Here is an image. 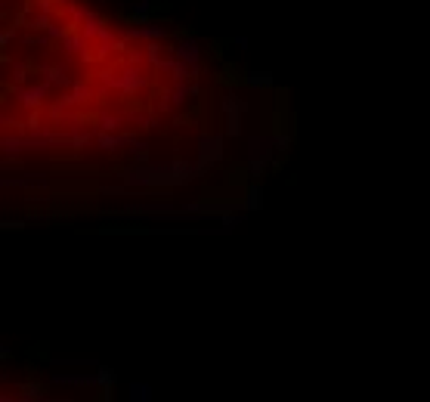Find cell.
Returning <instances> with one entry per match:
<instances>
[{"instance_id": "cell-13", "label": "cell", "mask_w": 430, "mask_h": 402, "mask_svg": "<svg viewBox=\"0 0 430 402\" xmlns=\"http://www.w3.org/2000/svg\"><path fill=\"white\" fill-rule=\"evenodd\" d=\"M0 3H3V6H6V3H10V0H0Z\"/></svg>"}, {"instance_id": "cell-9", "label": "cell", "mask_w": 430, "mask_h": 402, "mask_svg": "<svg viewBox=\"0 0 430 402\" xmlns=\"http://www.w3.org/2000/svg\"><path fill=\"white\" fill-rule=\"evenodd\" d=\"M28 28H31V31H44V28H50V16L47 13H34V16L28 19Z\"/></svg>"}, {"instance_id": "cell-11", "label": "cell", "mask_w": 430, "mask_h": 402, "mask_svg": "<svg viewBox=\"0 0 430 402\" xmlns=\"http://www.w3.org/2000/svg\"><path fill=\"white\" fill-rule=\"evenodd\" d=\"M13 40H16V25H3V28H0V47L6 50Z\"/></svg>"}, {"instance_id": "cell-10", "label": "cell", "mask_w": 430, "mask_h": 402, "mask_svg": "<svg viewBox=\"0 0 430 402\" xmlns=\"http://www.w3.org/2000/svg\"><path fill=\"white\" fill-rule=\"evenodd\" d=\"M84 40H87L84 34H81V38H68V34H66V38H62V50H66V53H77V50L84 47Z\"/></svg>"}, {"instance_id": "cell-4", "label": "cell", "mask_w": 430, "mask_h": 402, "mask_svg": "<svg viewBox=\"0 0 430 402\" xmlns=\"http://www.w3.org/2000/svg\"><path fill=\"white\" fill-rule=\"evenodd\" d=\"M124 38H140V40H164V38H168V28H164V25H152V22H140V25L133 22V28H127V31H124Z\"/></svg>"}, {"instance_id": "cell-7", "label": "cell", "mask_w": 430, "mask_h": 402, "mask_svg": "<svg viewBox=\"0 0 430 402\" xmlns=\"http://www.w3.org/2000/svg\"><path fill=\"white\" fill-rule=\"evenodd\" d=\"M245 84L248 87H254V90L272 87V75L269 71H260V68H251V71H245Z\"/></svg>"}, {"instance_id": "cell-12", "label": "cell", "mask_w": 430, "mask_h": 402, "mask_svg": "<svg viewBox=\"0 0 430 402\" xmlns=\"http://www.w3.org/2000/svg\"><path fill=\"white\" fill-rule=\"evenodd\" d=\"M251 47V40L245 38V34H235L232 38V50H248Z\"/></svg>"}, {"instance_id": "cell-5", "label": "cell", "mask_w": 430, "mask_h": 402, "mask_svg": "<svg viewBox=\"0 0 430 402\" xmlns=\"http://www.w3.org/2000/svg\"><path fill=\"white\" fill-rule=\"evenodd\" d=\"M152 13H155V0H131V3H127V16H131L136 25L149 22Z\"/></svg>"}, {"instance_id": "cell-3", "label": "cell", "mask_w": 430, "mask_h": 402, "mask_svg": "<svg viewBox=\"0 0 430 402\" xmlns=\"http://www.w3.org/2000/svg\"><path fill=\"white\" fill-rule=\"evenodd\" d=\"M47 93H50V84L47 81L28 84V87H13V96H16L19 103H22L25 109H31V112H38V105H44Z\"/></svg>"}, {"instance_id": "cell-6", "label": "cell", "mask_w": 430, "mask_h": 402, "mask_svg": "<svg viewBox=\"0 0 430 402\" xmlns=\"http://www.w3.org/2000/svg\"><path fill=\"white\" fill-rule=\"evenodd\" d=\"M38 71L44 75L47 84H56V87H68V84H71L68 81V71L62 68V66H40Z\"/></svg>"}, {"instance_id": "cell-2", "label": "cell", "mask_w": 430, "mask_h": 402, "mask_svg": "<svg viewBox=\"0 0 430 402\" xmlns=\"http://www.w3.org/2000/svg\"><path fill=\"white\" fill-rule=\"evenodd\" d=\"M220 109H223V118H226V133L229 136H239L242 133V112H245V99H239L235 93H223Z\"/></svg>"}, {"instance_id": "cell-1", "label": "cell", "mask_w": 430, "mask_h": 402, "mask_svg": "<svg viewBox=\"0 0 430 402\" xmlns=\"http://www.w3.org/2000/svg\"><path fill=\"white\" fill-rule=\"evenodd\" d=\"M170 53H174L180 62H186L189 68H202L205 50H202V40L192 38V34H180V38L174 40V47H170Z\"/></svg>"}, {"instance_id": "cell-8", "label": "cell", "mask_w": 430, "mask_h": 402, "mask_svg": "<svg viewBox=\"0 0 430 402\" xmlns=\"http://www.w3.org/2000/svg\"><path fill=\"white\" fill-rule=\"evenodd\" d=\"M6 66H10V62H6ZM10 75H13V81H16V87H22V84L28 81V66H25V62H13Z\"/></svg>"}]
</instances>
